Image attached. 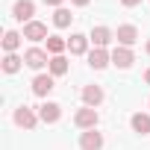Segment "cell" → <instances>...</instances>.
Instances as JSON below:
<instances>
[{
	"instance_id": "24",
	"label": "cell",
	"mask_w": 150,
	"mask_h": 150,
	"mask_svg": "<svg viewBox=\"0 0 150 150\" xmlns=\"http://www.w3.org/2000/svg\"><path fill=\"white\" fill-rule=\"evenodd\" d=\"M144 80H147V83H150V71H147V74H144Z\"/></svg>"
},
{
	"instance_id": "25",
	"label": "cell",
	"mask_w": 150,
	"mask_h": 150,
	"mask_svg": "<svg viewBox=\"0 0 150 150\" xmlns=\"http://www.w3.org/2000/svg\"><path fill=\"white\" fill-rule=\"evenodd\" d=\"M147 53H150V41H147Z\"/></svg>"
},
{
	"instance_id": "16",
	"label": "cell",
	"mask_w": 150,
	"mask_h": 150,
	"mask_svg": "<svg viewBox=\"0 0 150 150\" xmlns=\"http://www.w3.org/2000/svg\"><path fill=\"white\" fill-rule=\"evenodd\" d=\"M21 65H24L21 56H15V53H6V56H3V71H6V74H18Z\"/></svg>"
},
{
	"instance_id": "11",
	"label": "cell",
	"mask_w": 150,
	"mask_h": 150,
	"mask_svg": "<svg viewBox=\"0 0 150 150\" xmlns=\"http://www.w3.org/2000/svg\"><path fill=\"white\" fill-rule=\"evenodd\" d=\"M112 38H115V33H112L109 27H94L91 35H88V41H94V47H106Z\"/></svg>"
},
{
	"instance_id": "18",
	"label": "cell",
	"mask_w": 150,
	"mask_h": 150,
	"mask_svg": "<svg viewBox=\"0 0 150 150\" xmlns=\"http://www.w3.org/2000/svg\"><path fill=\"white\" fill-rule=\"evenodd\" d=\"M18 47H21V35H18L15 30H9V33L3 35V50H6V53H15Z\"/></svg>"
},
{
	"instance_id": "3",
	"label": "cell",
	"mask_w": 150,
	"mask_h": 150,
	"mask_svg": "<svg viewBox=\"0 0 150 150\" xmlns=\"http://www.w3.org/2000/svg\"><path fill=\"white\" fill-rule=\"evenodd\" d=\"M33 15H35V3H33V0H18V3L12 6V18L21 21V24H30Z\"/></svg>"
},
{
	"instance_id": "14",
	"label": "cell",
	"mask_w": 150,
	"mask_h": 150,
	"mask_svg": "<svg viewBox=\"0 0 150 150\" xmlns=\"http://www.w3.org/2000/svg\"><path fill=\"white\" fill-rule=\"evenodd\" d=\"M109 62H112V56H109V53H106L103 47H94V50L88 53V65H91L94 71H100V68H106Z\"/></svg>"
},
{
	"instance_id": "21",
	"label": "cell",
	"mask_w": 150,
	"mask_h": 150,
	"mask_svg": "<svg viewBox=\"0 0 150 150\" xmlns=\"http://www.w3.org/2000/svg\"><path fill=\"white\" fill-rule=\"evenodd\" d=\"M121 3H124L127 9H132V6H138V3H141V0H121Z\"/></svg>"
},
{
	"instance_id": "19",
	"label": "cell",
	"mask_w": 150,
	"mask_h": 150,
	"mask_svg": "<svg viewBox=\"0 0 150 150\" xmlns=\"http://www.w3.org/2000/svg\"><path fill=\"white\" fill-rule=\"evenodd\" d=\"M68 47V41L62 38V35H50L47 38V53H53V56H62V50Z\"/></svg>"
},
{
	"instance_id": "20",
	"label": "cell",
	"mask_w": 150,
	"mask_h": 150,
	"mask_svg": "<svg viewBox=\"0 0 150 150\" xmlns=\"http://www.w3.org/2000/svg\"><path fill=\"white\" fill-rule=\"evenodd\" d=\"M71 21H74V15H71L68 9H56V12H53V24H56L59 30H65V27H71Z\"/></svg>"
},
{
	"instance_id": "8",
	"label": "cell",
	"mask_w": 150,
	"mask_h": 150,
	"mask_svg": "<svg viewBox=\"0 0 150 150\" xmlns=\"http://www.w3.org/2000/svg\"><path fill=\"white\" fill-rule=\"evenodd\" d=\"M15 124H18V127H24V129H33V127L38 124V115H35L33 109L21 106V109H15Z\"/></svg>"
},
{
	"instance_id": "2",
	"label": "cell",
	"mask_w": 150,
	"mask_h": 150,
	"mask_svg": "<svg viewBox=\"0 0 150 150\" xmlns=\"http://www.w3.org/2000/svg\"><path fill=\"white\" fill-rule=\"evenodd\" d=\"M97 121H100V115H97V109H91V106H86V109H80L77 115H74V124H77L80 129H94Z\"/></svg>"
},
{
	"instance_id": "15",
	"label": "cell",
	"mask_w": 150,
	"mask_h": 150,
	"mask_svg": "<svg viewBox=\"0 0 150 150\" xmlns=\"http://www.w3.org/2000/svg\"><path fill=\"white\" fill-rule=\"evenodd\" d=\"M129 124H132V129H135V132H141V135H147V132H150V115H144V112H135Z\"/></svg>"
},
{
	"instance_id": "6",
	"label": "cell",
	"mask_w": 150,
	"mask_h": 150,
	"mask_svg": "<svg viewBox=\"0 0 150 150\" xmlns=\"http://www.w3.org/2000/svg\"><path fill=\"white\" fill-rule=\"evenodd\" d=\"M115 38H118V44H121V47H132V44L138 41V30H135L132 24H124V27H118Z\"/></svg>"
},
{
	"instance_id": "22",
	"label": "cell",
	"mask_w": 150,
	"mask_h": 150,
	"mask_svg": "<svg viewBox=\"0 0 150 150\" xmlns=\"http://www.w3.org/2000/svg\"><path fill=\"white\" fill-rule=\"evenodd\" d=\"M44 3H47V6H59V9H62V3H65V0H44Z\"/></svg>"
},
{
	"instance_id": "7",
	"label": "cell",
	"mask_w": 150,
	"mask_h": 150,
	"mask_svg": "<svg viewBox=\"0 0 150 150\" xmlns=\"http://www.w3.org/2000/svg\"><path fill=\"white\" fill-rule=\"evenodd\" d=\"M132 62H135V56H132L129 47H121V44H118V47L112 50V65H115V68H124V71H127Z\"/></svg>"
},
{
	"instance_id": "17",
	"label": "cell",
	"mask_w": 150,
	"mask_h": 150,
	"mask_svg": "<svg viewBox=\"0 0 150 150\" xmlns=\"http://www.w3.org/2000/svg\"><path fill=\"white\" fill-rule=\"evenodd\" d=\"M47 68H50L53 77H62V74H68V59H65V56H53Z\"/></svg>"
},
{
	"instance_id": "5",
	"label": "cell",
	"mask_w": 150,
	"mask_h": 150,
	"mask_svg": "<svg viewBox=\"0 0 150 150\" xmlns=\"http://www.w3.org/2000/svg\"><path fill=\"white\" fill-rule=\"evenodd\" d=\"M53 74H38V77L33 80V94H38V97H47L50 91H53Z\"/></svg>"
},
{
	"instance_id": "10",
	"label": "cell",
	"mask_w": 150,
	"mask_h": 150,
	"mask_svg": "<svg viewBox=\"0 0 150 150\" xmlns=\"http://www.w3.org/2000/svg\"><path fill=\"white\" fill-rule=\"evenodd\" d=\"M38 118L44 124H56L62 118V106L59 103H44V106H38Z\"/></svg>"
},
{
	"instance_id": "13",
	"label": "cell",
	"mask_w": 150,
	"mask_h": 150,
	"mask_svg": "<svg viewBox=\"0 0 150 150\" xmlns=\"http://www.w3.org/2000/svg\"><path fill=\"white\" fill-rule=\"evenodd\" d=\"M68 50H71L74 56H83V53L88 50V35H83V33H74V35L68 38Z\"/></svg>"
},
{
	"instance_id": "4",
	"label": "cell",
	"mask_w": 150,
	"mask_h": 150,
	"mask_svg": "<svg viewBox=\"0 0 150 150\" xmlns=\"http://www.w3.org/2000/svg\"><path fill=\"white\" fill-rule=\"evenodd\" d=\"M24 38H30V41H44V38H50V35H47V24H41V21L24 24Z\"/></svg>"
},
{
	"instance_id": "9",
	"label": "cell",
	"mask_w": 150,
	"mask_h": 150,
	"mask_svg": "<svg viewBox=\"0 0 150 150\" xmlns=\"http://www.w3.org/2000/svg\"><path fill=\"white\" fill-rule=\"evenodd\" d=\"M80 147H83V150H100V147H103V135H100L97 129H86V132L80 135Z\"/></svg>"
},
{
	"instance_id": "1",
	"label": "cell",
	"mask_w": 150,
	"mask_h": 150,
	"mask_svg": "<svg viewBox=\"0 0 150 150\" xmlns=\"http://www.w3.org/2000/svg\"><path fill=\"white\" fill-rule=\"evenodd\" d=\"M24 65H27V68H33V71H41L44 65H50L47 50H41V47H30V50L24 53Z\"/></svg>"
},
{
	"instance_id": "23",
	"label": "cell",
	"mask_w": 150,
	"mask_h": 150,
	"mask_svg": "<svg viewBox=\"0 0 150 150\" xmlns=\"http://www.w3.org/2000/svg\"><path fill=\"white\" fill-rule=\"evenodd\" d=\"M71 3H74V6H88L91 0H71Z\"/></svg>"
},
{
	"instance_id": "12",
	"label": "cell",
	"mask_w": 150,
	"mask_h": 150,
	"mask_svg": "<svg viewBox=\"0 0 150 150\" xmlns=\"http://www.w3.org/2000/svg\"><path fill=\"white\" fill-rule=\"evenodd\" d=\"M83 103L91 106V109L100 106V103H103V88H100V86H86V88H83Z\"/></svg>"
}]
</instances>
